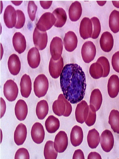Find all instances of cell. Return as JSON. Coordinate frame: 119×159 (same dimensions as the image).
I'll use <instances>...</instances> for the list:
<instances>
[{"label":"cell","instance_id":"cell-1","mask_svg":"<svg viewBox=\"0 0 119 159\" xmlns=\"http://www.w3.org/2000/svg\"><path fill=\"white\" fill-rule=\"evenodd\" d=\"M60 77V88L65 98L72 104L83 100L86 88L85 75L76 63L66 64Z\"/></svg>","mask_w":119,"mask_h":159},{"label":"cell","instance_id":"cell-2","mask_svg":"<svg viewBox=\"0 0 119 159\" xmlns=\"http://www.w3.org/2000/svg\"><path fill=\"white\" fill-rule=\"evenodd\" d=\"M49 88V81L43 74L38 75L33 83V90L35 95L38 98L44 96Z\"/></svg>","mask_w":119,"mask_h":159},{"label":"cell","instance_id":"cell-3","mask_svg":"<svg viewBox=\"0 0 119 159\" xmlns=\"http://www.w3.org/2000/svg\"><path fill=\"white\" fill-rule=\"evenodd\" d=\"M56 21V19L53 14L46 12L39 19L36 24V27L40 31L45 32L51 29Z\"/></svg>","mask_w":119,"mask_h":159},{"label":"cell","instance_id":"cell-4","mask_svg":"<svg viewBox=\"0 0 119 159\" xmlns=\"http://www.w3.org/2000/svg\"><path fill=\"white\" fill-rule=\"evenodd\" d=\"M96 53V47L92 42L88 41L84 43L82 48L81 54L85 62L89 63L92 61Z\"/></svg>","mask_w":119,"mask_h":159},{"label":"cell","instance_id":"cell-5","mask_svg":"<svg viewBox=\"0 0 119 159\" xmlns=\"http://www.w3.org/2000/svg\"><path fill=\"white\" fill-rule=\"evenodd\" d=\"M18 88L14 81L11 79L7 80L3 86V94L7 99L12 102L16 98L18 94Z\"/></svg>","mask_w":119,"mask_h":159},{"label":"cell","instance_id":"cell-6","mask_svg":"<svg viewBox=\"0 0 119 159\" xmlns=\"http://www.w3.org/2000/svg\"><path fill=\"white\" fill-rule=\"evenodd\" d=\"M33 40L35 46L39 50L44 49L47 45L48 36L46 31L39 30L36 27L33 34Z\"/></svg>","mask_w":119,"mask_h":159},{"label":"cell","instance_id":"cell-7","mask_svg":"<svg viewBox=\"0 0 119 159\" xmlns=\"http://www.w3.org/2000/svg\"><path fill=\"white\" fill-rule=\"evenodd\" d=\"M62 39L57 36L54 37L50 44V52L52 59L55 61L59 60L61 57L63 49Z\"/></svg>","mask_w":119,"mask_h":159},{"label":"cell","instance_id":"cell-8","mask_svg":"<svg viewBox=\"0 0 119 159\" xmlns=\"http://www.w3.org/2000/svg\"><path fill=\"white\" fill-rule=\"evenodd\" d=\"M100 138V143L103 150L106 152H110L114 144V139L112 132L108 129L105 130L102 133Z\"/></svg>","mask_w":119,"mask_h":159},{"label":"cell","instance_id":"cell-9","mask_svg":"<svg viewBox=\"0 0 119 159\" xmlns=\"http://www.w3.org/2000/svg\"><path fill=\"white\" fill-rule=\"evenodd\" d=\"M68 137L67 134L63 131H60L56 135L54 143V147L58 152H64L68 145Z\"/></svg>","mask_w":119,"mask_h":159},{"label":"cell","instance_id":"cell-10","mask_svg":"<svg viewBox=\"0 0 119 159\" xmlns=\"http://www.w3.org/2000/svg\"><path fill=\"white\" fill-rule=\"evenodd\" d=\"M17 13L14 7L11 5L7 7L4 11L3 19L6 26L9 28L15 26L17 22Z\"/></svg>","mask_w":119,"mask_h":159},{"label":"cell","instance_id":"cell-11","mask_svg":"<svg viewBox=\"0 0 119 159\" xmlns=\"http://www.w3.org/2000/svg\"><path fill=\"white\" fill-rule=\"evenodd\" d=\"M93 32L92 21L89 18L85 17L81 21L79 27V33L84 39L91 38Z\"/></svg>","mask_w":119,"mask_h":159},{"label":"cell","instance_id":"cell-12","mask_svg":"<svg viewBox=\"0 0 119 159\" xmlns=\"http://www.w3.org/2000/svg\"><path fill=\"white\" fill-rule=\"evenodd\" d=\"M64 66L63 59L61 57L57 61L53 60L51 57L49 65V71L51 77L54 79L58 78L61 74Z\"/></svg>","mask_w":119,"mask_h":159},{"label":"cell","instance_id":"cell-13","mask_svg":"<svg viewBox=\"0 0 119 159\" xmlns=\"http://www.w3.org/2000/svg\"><path fill=\"white\" fill-rule=\"evenodd\" d=\"M31 135L35 143L39 144L43 141L45 135V131L42 124L39 122L33 124L31 128Z\"/></svg>","mask_w":119,"mask_h":159},{"label":"cell","instance_id":"cell-14","mask_svg":"<svg viewBox=\"0 0 119 159\" xmlns=\"http://www.w3.org/2000/svg\"><path fill=\"white\" fill-rule=\"evenodd\" d=\"M63 42L66 51L69 52L73 51L77 48L78 42L77 37L74 32L69 31L66 33Z\"/></svg>","mask_w":119,"mask_h":159},{"label":"cell","instance_id":"cell-15","mask_svg":"<svg viewBox=\"0 0 119 159\" xmlns=\"http://www.w3.org/2000/svg\"><path fill=\"white\" fill-rule=\"evenodd\" d=\"M100 47L102 50L108 52L112 49L114 40L112 34L108 31H105L102 34L99 40Z\"/></svg>","mask_w":119,"mask_h":159},{"label":"cell","instance_id":"cell-16","mask_svg":"<svg viewBox=\"0 0 119 159\" xmlns=\"http://www.w3.org/2000/svg\"><path fill=\"white\" fill-rule=\"evenodd\" d=\"M12 43L15 51L20 54L26 48V41L24 36L20 32L14 34L12 38Z\"/></svg>","mask_w":119,"mask_h":159},{"label":"cell","instance_id":"cell-17","mask_svg":"<svg viewBox=\"0 0 119 159\" xmlns=\"http://www.w3.org/2000/svg\"><path fill=\"white\" fill-rule=\"evenodd\" d=\"M108 92L109 97L112 98L116 97L119 92V78L115 74L112 75L108 80Z\"/></svg>","mask_w":119,"mask_h":159},{"label":"cell","instance_id":"cell-18","mask_svg":"<svg viewBox=\"0 0 119 159\" xmlns=\"http://www.w3.org/2000/svg\"><path fill=\"white\" fill-rule=\"evenodd\" d=\"M15 112L17 119L20 121L24 120L28 112L27 105L23 100L19 99L17 102L15 107Z\"/></svg>","mask_w":119,"mask_h":159},{"label":"cell","instance_id":"cell-19","mask_svg":"<svg viewBox=\"0 0 119 159\" xmlns=\"http://www.w3.org/2000/svg\"><path fill=\"white\" fill-rule=\"evenodd\" d=\"M27 129L26 126L20 123L16 127L14 133V140L18 146L23 144L26 138Z\"/></svg>","mask_w":119,"mask_h":159},{"label":"cell","instance_id":"cell-20","mask_svg":"<svg viewBox=\"0 0 119 159\" xmlns=\"http://www.w3.org/2000/svg\"><path fill=\"white\" fill-rule=\"evenodd\" d=\"M20 86L22 96L25 98H28L32 90V82L29 75L24 74L22 76Z\"/></svg>","mask_w":119,"mask_h":159},{"label":"cell","instance_id":"cell-21","mask_svg":"<svg viewBox=\"0 0 119 159\" xmlns=\"http://www.w3.org/2000/svg\"><path fill=\"white\" fill-rule=\"evenodd\" d=\"M83 117L84 121L88 126L93 125L95 122L96 117L95 107L91 105H87L84 109Z\"/></svg>","mask_w":119,"mask_h":159},{"label":"cell","instance_id":"cell-22","mask_svg":"<svg viewBox=\"0 0 119 159\" xmlns=\"http://www.w3.org/2000/svg\"><path fill=\"white\" fill-rule=\"evenodd\" d=\"M83 138V134L81 127L78 125L74 126L70 133V139L72 145L76 147L79 146L82 143Z\"/></svg>","mask_w":119,"mask_h":159},{"label":"cell","instance_id":"cell-23","mask_svg":"<svg viewBox=\"0 0 119 159\" xmlns=\"http://www.w3.org/2000/svg\"><path fill=\"white\" fill-rule=\"evenodd\" d=\"M27 61L29 66L32 68L38 67L40 62V56L38 49L36 47H33L28 51Z\"/></svg>","mask_w":119,"mask_h":159},{"label":"cell","instance_id":"cell-24","mask_svg":"<svg viewBox=\"0 0 119 159\" xmlns=\"http://www.w3.org/2000/svg\"><path fill=\"white\" fill-rule=\"evenodd\" d=\"M7 65L9 70L11 74L16 75L19 74L20 70L21 63L16 54H13L9 57Z\"/></svg>","mask_w":119,"mask_h":159},{"label":"cell","instance_id":"cell-25","mask_svg":"<svg viewBox=\"0 0 119 159\" xmlns=\"http://www.w3.org/2000/svg\"><path fill=\"white\" fill-rule=\"evenodd\" d=\"M82 8L81 3L78 1L73 2L68 9L69 18L72 21L78 20L81 16Z\"/></svg>","mask_w":119,"mask_h":159},{"label":"cell","instance_id":"cell-26","mask_svg":"<svg viewBox=\"0 0 119 159\" xmlns=\"http://www.w3.org/2000/svg\"><path fill=\"white\" fill-rule=\"evenodd\" d=\"M63 94H60L57 100L52 104V109L54 114L58 116H63L66 110V103L62 98Z\"/></svg>","mask_w":119,"mask_h":159},{"label":"cell","instance_id":"cell-27","mask_svg":"<svg viewBox=\"0 0 119 159\" xmlns=\"http://www.w3.org/2000/svg\"><path fill=\"white\" fill-rule=\"evenodd\" d=\"M56 19L55 26L58 28L63 27L65 24L67 19V16L65 11L62 8H56L52 12Z\"/></svg>","mask_w":119,"mask_h":159},{"label":"cell","instance_id":"cell-28","mask_svg":"<svg viewBox=\"0 0 119 159\" xmlns=\"http://www.w3.org/2000/svg\"><path fill=\"white\" fill-rule=\"evenodd\" d=\"M100 138L98 132L94 128L89 130L87 135V142L90 148H96L100 142Z\"/></svg>","mask_w":119,"mask_h":159},{"label":"cell","instance_id":"cell-29","mask_svg":"<svg viewBox=\"0 0 119 159\" xmlns=\"http://www.w3.org/2000/svg\"><path fill=\"white\" fill-rule=\"evenodd\" d=\"M45 124L47 131L50 133H55L60 126L59 120L53 115L48 116L45 121Z\"/></svg>","mask_w":119,"mask_h":159},{"label":"cell","instance_id":"cell-30","mask_svg":"<svg viewBox=\"0 0 119 159\" xmlns=\"http://www.w3.org/2000/svg\"><path fill=\"white\" fill-rule=\"evenodd\" d=\"M102 96L99 89H95L92 91L90 97V104L93 105L97 111L100 108L102 102Z\"/></svg>","mask_w":119,"mask_h":159},{"label":"cell","instance_id":"cell-31","mask_svg":"<svg viewBox=\"0 0 119 159\" xmlns=\"http://www.w3.org/2000/svg\"><path fill=\"white\" fill-rule=\"evenodd\" d=\"M49 111V106L47 102L42 100L38 102L36 106V113L38 118L43 120L47 115Z\"/></svg>","mask_w":119,"mask_h":159},{"label":"cell","instance_id":"cell-32","mask_svg":"<svg viewBox=\"0 0 119 159\" xmlns=\"http://www.w3.org/2000/svg\"><path fill=\"white\" fill-rule=\"evenodd\" d=\"M109 26L114 33L119 31V11L114 10L111 13L109 19Z\"/></svg>","mask_w":119,"mask_h":159},{"label":"cell","instance_id":"cell-33","mask_svg":"<svg viewBox=\"0 0 119 159\" xmlns=\"http://www.w3.org/2000/svg\"><path fill=\"white\" fill-rule=\"evenodd\" d=\"M108 122L113 131L119 134V111L118 110L113 109L111 111Z\"/></svg>","mask_w":119,"mask_h":159},{"label":"cell","instance_id":"cell-34","mask_svg":"<svg viewBox=\"0 0 119 159\" xmlns=\"http://www.w3.org/2000/svg\"><path fill=\"white\" fill-rule=\"evenodd\" d=\"M44 155L45 159H56L58 152L54 148L53 141L49 140L46 142L44 148Z\"/></svg>","mask_w":119,"mask_h":159},{"label":"cell","instance_id":"cell-35","mask_svg":"<svg viewBox=\"0 0 119 159\" xmlns=\"http://www.w3.org/2000/svg\"><path fill=\"white\" fill-rule=\"evenodd\" d=\"M89 71L90 76L93 79H97L103 77L104 73L103 67L98 62H96L91 65Z\"/></svg>","mask_w":119,"mask_h":159},{"label":"cell","instance_id":"cell-36","mask_svg":"<svg viewBox=\"0 0 119 159\" xmlns=\"http://www.w3.org/2000/svg\"><path fill=\"white\" fill-rule=\"evenodd\" d=\"M88 105L85 100H82L78 103L75 111V116L76 121L78 123L83 124L84 122L83 114L85 107Z\"/></svg>","mask_w":119,"mask_h":159},{"label":"cell","instance_id":"cell-37","mask_svg":"<svg viewBox=\"0 0 119 159\" xmlns=\"http://www.w3.org/2000/svg\"><path fill=\"white\" fill-rule=\"evenodd\" d=\"M90 20L93 25V32L91 38L95 39L98 38L101 31V25L99 19L96 17H93Z\"/></svg>","mask_w":119,"mask_h":159},{"label":"cell","instance_id":"cell-38","mask_svg":"<svg viewBox=\"0 0 119 159\" xmlns=\"http://www.w3.org/2000/svg\"><path fill=\"white\" fill-rule=\"evenodd\" d=\"M96 62L99 63L102 66L103 70V77H107L110 71V65L108 59L104 56H101L99 58Z\"/></svg>","mask_w":119,"mask_h":159},{"label":"cell","instance_id":"cell-39","mask_svg":"<svg viewBox=\"0 0 119 159\" xmlns=\"http://www.w3.org/2000/svg\"><path fill=\"white\" fill-rule=\"evenodd\" d=\"M37 7L33 1H29L28 6V12L31 20H34Z\"/></svg>","mask_w":119,"mask_h":159},{"label":"cell","instance_id":"cell-40","mask_svg":"<svg viewBox=\"0 0 119 159\" xmlns=\"http://www.w3.org/2000/svg\"><path fill=\"white\" fill-rule=\"evenodd\" d=\"M17 19L15 26L16 29H20L23 27L25 22V18L23 12L20 10H16Z\"/></svg>","mask_w":119,"mask_h":159},{"label":"cell","instance_id":"cell-41","mask_svg":"<svg viewBox=\"0 0 119 159\" xmlns=\"http://www.w3.org/2000/svg\"><path fill=\"white\" fill-rule=\"evenodd\" d=\"M29 154L28 150L24 148H19L16 152L15 159H29Z\"/></svg>","mask_w":119,"mask_h":159},{"label":"cell","instance_id":"cell-42","mask_svg":"<svg viewBox=\"0 0 119 159\" xmlns=\"http://www.w3.org/2000/svg\"><path fill=\"white\" fill-rule=\"evenodd\" d=\"M113 69L119 73V51H117L112 55L111 61Z\"/></svg>","mask_w":119,"mask_h":159},{"label":"cell","instance_id":"cell-43","mask_svg":"<svg viewBox=\"0 0 119 159\" xmlns=\"http://www.w3.org/2000/svg\"><path fill=\"white\" fill-rule=\"evenodd\" d=\"M62 98L66 103V110L63 116L65 117L69 116L72 110V106L70 103L65 99L63 94L62 95Z\"/></svg>","mask_w":119,"mask_h":159},{"label":"cell","instance_id":"cell-44","mask_svg":"<svg viewBox=\"0 0 119 159\" xmlns=\"http://www.w3.org/2000/svg\"><path fill=\"white\" fill-rule=\"evenodd\" d=\"M72 159H85L83 151L80 149L75 150L73 155Z\"/></svg>","mask_w":119,"mask_h":159},{"label":"cell","instance_id":"cell-45","mask_svg":"<svg viewBox=\"0 0 119 159\" xmlns=\"http://www.w3.org/2000/svg\"><path fill=\"white\" fill-rule=\"evenodd\" d=\"M0 99V113L1 118L3 116L5 112L6 106L5 102L3 99L1 97Z\"/></svg>","mask_w":119,"mask_h":159},{"label":"cell","instance_id":"cell-46","mask_svg":"<svg viewBox=\"0 0 119 159\" xmlns=\"http://www.w3.org/2000/svg\"><path fill=\"white\" fill-rule=\"evenodd\" d=\"M87 159H102L100 155L95 152H91L88 154Z\"/></svg>","mask_w":119,"mask_h":159},{"label":"cell","instance_id":"cell-47","mask_svg":"<svg viewBox=\"0 0 119 159\" xmlns=\"http://www.w3.org/2000/svg\"><path fill=\"white\" fill-rule=\"evenodd\" d=\"M52 1H40V4L41 7L44 9H48L51 6L52 3Z\"/></svg>","mask_w":119,"mask_h":159},{"label":"cell","instance_id":"cell-48","mask_svg":"<svg viewBox=\"0 0 119 159\" xmlns=\"http://www.w3.org/2000/svg\"><path fill=\"white\" fill-rule=\"evenodd\" d=\"M112 3L113 5L116 7L119 8V1H112Z\"/></svg>","mask_w":119,"mask_h":159},{"label":"cell","instance_id":"cell-49","mask_svg":"<svg viewBox=\"0 0 119 159\" xmlns=\"http://www.w3.org/2000/svg\"><path fill=\"white\" fill-rule=\"evenodd\" d=\"M96 2L99 5L103 6L106 3V1H97Z\"/></svg>","mask_w":119,"mask_h":159}]
</instances>
